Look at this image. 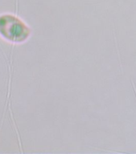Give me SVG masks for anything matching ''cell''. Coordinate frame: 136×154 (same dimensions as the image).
Masks as SVG:
<instances>
[{
  "mask_svg": "<svg viewBox=\"0 0 136 154\" xmlns=\"http://www.w3.org/2000/svg\"><path fill=\"white\" fill-rule=\"evenodd\" d=\"M0 35L7 40L21 43L28 38L31 30L16 17L3 15L0 17Z\"/></svg>",
  "mask_w": 136,
  "mask_h": 154,
  "instance_id": "6da1fadb",
  "label": "cell"
}]
</instances>
